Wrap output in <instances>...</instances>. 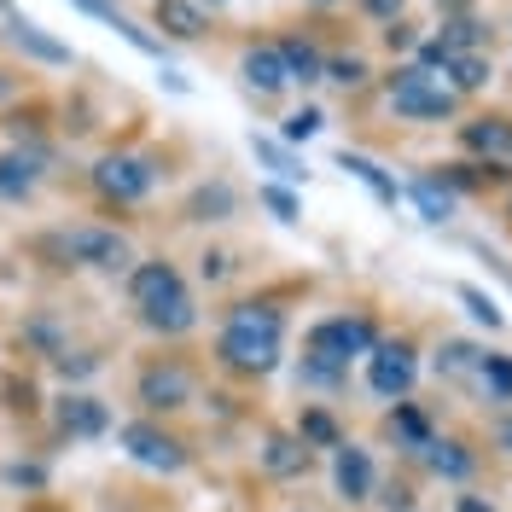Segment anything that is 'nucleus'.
Here are the masks:
<instances>
[{
    "label": "nucleus",
    "mask_w": 512,
    "mask_h": 512,
    "mask_svg": "<svg viewBox=\"0 0 512 512\" xmlns=\"http://www.w3.org/2000/svg\"><path fill=\"white\" fill-rule=\"evenodd\" d=\"M280 332H286V315L274 303H239L222 326V355L233 373H274L280 367Z\"/></svg>",
    "instance_id": "1"
},
{
    "label": "nucleus",
    "mask_w": 512,
    "mask_h": 512,
    "mask_svg": "<svg viewBox=\"0 0 512 512\" xmlns=\"http://www.w3.org/2000/svg\"><path fill=\"white\" fill-rule=\"evenodd\" d=\"M128 297H134L140 320L152 332H169V338L187 332L192 320H198V309H192V297H187V280L169 262H134L128 268Z\"/></svg>",
    "instance_id": "2"
},
{
    "label": "nucleus",
    "mask_w": 512,
    "mask_h": 512,
    "mask_svg": "<svg viewBox=\"0 0 512 512\" xmlns=\"http://www.w3.org/2000/svg\"><path fill=\"white\" fill-rule=\"evenodd\" d=\"M373 320H361V315H332V320H320L315 332H309V367H326V373H338L344 379V367H350L355 355H373Z\"/></svg>",
    "instance_id": "3"
},
{
    "label": "nucleus",
    "mask_w": 512,
    "mask_h": 512,
    "mask_svg": "<svg viewBox=\"0 0 512 512\" xmlns=\"http://www.w3.org/2000/svg\"><path fill=\"white\" fill-rule=\"evenodd\" d=\"M390 111L408 117V123H443L448 111H454V94L437 76H425L419 64H408V70L390 76Z\"/></svg>",
    "instance_id": "4"
},
{
    "label": "nucleus",
    "mask_w": 512,
    "mask_h": 512,
    "mask_svg": "<svg viewBox=\"0 0 512 512\" xmlns=\"http://www.w3.org/2000/svg\"><path fill=\"white\" fill-rule=\"evenodd\" d=\"M64 245V256L70 262H82V268H94V274H128L134 268V245H128L117 227H70L59 239Z\"/></svg>",
    "instance_id": "5"
},
{
    "label": "nucleus",
    "mask_w": 512,
    "mask_h": 512,
    "mask_svg": "<svg viewBox=\"0 0 512 512\" xmlns=\"http://www.w3.org/2000/svg\"><path fill=\"white\" fill-rule=\"evenodd\" d=\"M94 187L105 192V198H117V204H140L146 192L158 187V169L146 158H134V152H105V158L94 163Z\"/></svg>",
    "instance_id": "6"
},
{
    "label": "nucleus",
    "mask_w": 512,
    "mask_h": 512,
    "mask_svg": "<svg viewBox=\"0 0 512 512\" xmlns=\"http://www.w3.org/2000/svg\"><path fill=\"white\" fill-rule=\"evenodd\" d=\"M117 437H123L128 460H134V466H146V472H181V466H187V448L175 443L169 431H158V425H146V419H134V425H123Z\"/></svg>",
    "instance_id": "7"
},
{
    "label": "nucleus",
    "mask_w": 512,
    "mask_h": 512,
    "mask_svg": "<svg viewBox=\"0 0 512 512\" xmlns=\"http://www.w3.org/2000/svg\"><path fill=\"white\" fill-rule=\"evenodd\" d=\"M419 379V361L408 344H373V355H367V384L379 390V396H390V402H402L408 390H414Z\"/></svg>",
    "instance_id": "8"
},
{
    "label": "nucleus",
    "mask_w": 512,
    "mask_h": 512,
    "mask_svg": "<svg viewBox=\"0 0 512 512\" xmlns=\"http://www.w3.org/2000/svg\"><path fill=\"white\" fill-rule=\"evenodd\" d=\"M140 402L158 408V414L187 408L192 402V373L181 367V361H158V367H146V373H140Z\"/></svg>",
    "instance_id": "9"
},
{
    "label": "nucleus",
    "mask_w": 512,
    "mask_h": 512,
    "mask_svg": "<svg viewBox=\"0 0 512 512\" xmlns=\"http://www.w3.org/2000/svg\"><path fill=\"white\" fill-rule=\"evenodd\" d=\"M6 35H12V47L24 53V59L35 64H53V70H64V64H76V53H70V41H59V35H47L35 18H18L12 12V24H6Z\"/></svg>",
    "instance_id": "10"
},
{
    "label": "nucleus",
    "mask_w": 512,
    "mask_h": 512,
    "mask_svg": "<svg viewBox=\"0 0 512 512\" xmlns=\"http://www.w3.org/2000/svg\"><path fill=\"white\" fill-rule=\"evenodd\" d=\"M59 431L64 437H105L111 431V408L99 402V396H82V390H70V396H59Z\"/></svg>",
    "instance_id": "11"
},
{
    "label": "nucleus",
    "mask_w": 512,
    "mask_h": 512,
    "mask_svg": "<svg viewBox=\"0 0 512 512\" xmlns=\"http://www.w3.org/2000/svg\"><path fill=\"white\" fill-rule=\"evenodd\" d=\"M332 483H338L344 501H367L373 495V460H367V448H355V443L332 448Z\"/></svg>",
    "instance_id": "12"
},
{
    "label": "nucleus",
    "mask_w": 512,
    "mask_h": 512,
    "mask_svg": "<svg viewBox=\"0 0 512 512\" xmlns=\"http://www.w3.org/2000/svg\"><path fill=\"white\" fill-rule=\"evenodd\" d=\"M70 6H76V12H88V18H99V24H111V30L123 35L128 47H134V53H146V59H158V53H163V41H158V35H146V30H140V24L128 18V12L117 6V0H70Z\"/></svg>",
    "instance_id": "13"
},
{
    "label": "nucleus",
    "mask_w": 512,
    "mask_h": 512,
    "mask_svg": "<svg viewBox=\"0 0 512 512\" xmlns=\"http://www.w3.org/2000/svg\"><path fill=\"white\" fill-rule=\"evenodd\" d=\"M239 76H245V88H251V94H280V88H291L280 47H245V59H239Z\"/></svg>",
    "instance_id": "14"
},
{
    "label": "nucleus",
    "mask_w": 512,
    "mask_h": 512,
    "mask_svg": "<svg viewBox=\"0 0 512 512\" xmlns=\"http://www.w3.org/2000/svg\"><path fill=\"white\" fill-rule=\"evenodd\" d=\"M152 30H163L169 41H198L210 24H204V6H192V0H158L152 6Z\"/></svg>",
    "instance_id": "15"
},
{
    "label": "nucleus",
    "mask_w": 512,
    "mask_h": 512,
    "mask_svg": "<svg viewBox=\"0 0 512 512\" xmlns=\"http://www.w3.org/2000/svg\"><path fill=\"white\" fill-rule=\"evenodd\" d=\"M35 175H41V158H30V152H0V198H30Z\"/></svg>",
    "instance_id": "16"
},
{
    "label": "nucleus",
    "mask_w": 512,
    "mask_h": 512,
    "mask_svg": "<svg viewBox=\"0 0 512 512\" xmlns=\"http://www.w3.org/2000/svg\"><path fill=\"white\" fill-rule=\"evenodd\" d=\"M274 47H280V59H286V76H291V82H320L326 59H320L315 41H303V35H286V41H274Z\"/></svg>",
    "instance_id": "17"
},
{
    "label": "nucleus",
    "mask_w": 512,
    "mask_h": 512,
    "mask_svg": "<svg viewBox=\"0 0 512 512\" xmlns=\"http://www.w3.org/2000/svg\"><path fill=\"white\" fill-rule=\"evenodd\" d=\"M338 169H344V175H355V181H361V187L373 192V198H379V204H396V181H390V175H384L379 163L373 158H361V152H338Z\"/></svg>",
    "instance_id": "18"
},
{
    "label": "nucleus",
    "mask_w": 512,
    "mask_h": 512,
    "mask_svg": "<svg viewBox=\"0 0 512 512\" xmlns=\"http://www.w3.org/2000/svg\"><path fill=\"white\" fill-rule=\"evenodd\" d=\"M251 158H256V163H268L280 181H303V175H309V163L297 158L286 140H262V134H251Z\"/></svg>",
    "instance_id": "19"
},
{
    "label": "nucleus",
    "mask_w": 512,
    "mask_h": 512,
    "mask_svg": "<svg viewBox=\"0 0 512 512\" xmlns=\"http://www.w3.org/2000/svg\"><path fill=\"white\" fill-rule=\"evenodd\" d=\"M460 140H466L472 152L507 158V152H512V123H501V117H478V123H466V128H460Z\"/></svg>",
    "instance_id": "20"
},
{
    "label": "nucleus",
    "mask_w": 512,
    "mask_h": 512,
    "mask_svg": "<svg viewBox=\"0 0 512 512\" xmlns=\"http://www.w3.org/2000/svg\"><path fill=\"white\" fill-rule=\"evenodd\" d=\"M262 466L274 478H297V472H309V448L297 443V437H268L262 443Z\"/></svg>",
    "instance_id": "21"
},
{
    "label": "nucleus",
    "mask_w": 512,
    "mask_h": 512,
    "mask_svg": "<svg viewBox=\"0 0 512 512\" xmlns=\"http://www.w3.org/2000/svg\"><path fill=\"white\" fill-rule=\"evenodd\" d=\"M443 76H448V94H478V88H489V59L483 53H454L443 64Z\"/></svg>",
    "instance_id": "22"
},
{
    "label": "nucleus",
    "mask_w": 512,
    "mask_h": 512,
    "mask_svg": "<svg viewBox=\"0 0 512 512\" xmlns=\"http://www.w3.org/2000/svg\"><path fill=\"white\" fill-rule=\"evenodd\" d=\"M233 204H239L233 187H227V181H210V187H198L187 198V216H192V222H227V216H233Z\"/></svg>",
    "instance_id": "23"
},
{
    "label": "nucleus",
    "mask_w": 512,
    "mask_h": 512,
    "mask_svg": "<svg viewBox=\"0 0 512 512\" xmlns=\"http://www.w3.org/2000/svg\"><path fill=\"white\" fill-rule=\"evenodd\" d=\"M408 198L419 204V216H425V222H448V216H454V192H448L437 175H419L414 187H408Z\"/></svg>",
    "instance_id": "24"
},
{
    "label": "nucleus",
    "mask_w": 512,
    "mask_h": 512,
    "mask_svg": "<svg viewBox=\"0 0 512 512\" xmlns=\"http://www.w3.org/2000/svg\"><path fill=\"white\" fill-rule=\"evenodd\" d=\"M431 41L443 47L448 59H454V53H478L483 47V24L472 18V12H466V18H443V30L431 35Z\"/></svg>",
    "instance_id": "25"
},
{
    "label": "nucleus",
    "mask_w": 512,
    "mask_h": 512,
    "mask_svg": "<svg viewBox=\"0 0 512 512\" xmlns=\"http://www.w3.org/2000/svg\"><path fill=\"white\" fill-rule=\"evenodd\" d=\"M297 443L303 448H338L344 437H338V419L326 414V408H303V419H297Z\"/></svg>",
    "instance_id": "26"
},
{
    "label": "nucleus",
    "mask_w": 512,
    "mask_h": 512,
    "mask_svg": "<svg viewBox=\"0 0 512 512\" xmlns=\"http://www.w3.org/2000/svg\"><path fill=\"white\" fill-rule=\"evenodd\" d=\"M425 460H431V472H443V478H466V472H472V454L460 443H437V437L425 443Z\"/></svg>",
    "instance_id": "27"
},
{
    "label": "nucleus",
    "mask_w": 512,
    "mask_h": 512,
    "mask_svg": "<svg viewBox=\"0 0 512 512\" xmlns=\"http://www.w3.org/2000/svg\"><path fill=\"white\" fill-rule=\"evenodd\" d=\"M373 70H367V59L361 53H338V59H326V70H320V82H338V88H361Z\"/></svg>",
    "instance_id": "28"
},
{
    "label": "nucleus",
    "mask_w": 512,
    "mask_h": 512,
    "mask_svg": "<svg viewBox=\"0 0 512 512\" xmlns=\"http://www.w3.org/2000/svg\"><path fill=\"white\" fill-rule=\"evenodd\" d=\"M478 367H483V355L472 350V344H448V350L437 355V373H443V379H478Z\"/></svg>",
    "instance_id": "29"
},
{
    "label": "nucleus",
    "mask_w": 512,
    "mask_h": 512,
    "mask_svg": "<svg viewBox=\"0 0 512 512\" xmlns=\"http://www.w3.org/2000/svg\"><path fill=\"white\" fill-rule=\"evenodd\" d=\"M320 128H326V111H320V105H297L280 134H286V146H297V140H309V134H320Z\"/></svg>",
    "instance_id": "30"
},
{
    "label": "nucleus",
    "mask_w": 512,
    "mask_h": 512,
    "mask_svg": "<svg viewBox=\"0 0 512 512\" xmlns=\"http://www.w3.org/2000/svg\"><path fill=\"white\" fill-rule=\"evenodd\" d=\"M390 425H396V437H402L408 448L431 443V425H425V414H419V408H402V402H396V419H390Z\"/></svg>",
    "instance_id": "31"
},
{
    "label": "nucleus",
    "mask_w": 512,
    "mask_h": 512,
    "mask_svg": "<svg viewBox=\"0 0 512 512\" xmlns=\"http://www.w3.org/2000/svg\"><path fill=\"white\" fill-rule=\"evenodd\" d=\"M478 384L489 390V396H512V361H501V355H483Z\"/></svg>",
    "instance_id": "32"
},
{
    "label": "nucleus",
    "mask_w": 512,
    "mask_h": 512,
    "mask_svg": "<svg viewBox=\"0 0 512 512\" xmlns=\"http://www.w3.org/2000/svg\"><path fill=\"white\" fill-rule=\"evenodd\" d=\"M460 303H466V309H472V320H483V326H489V332H501V309H495V297H483L478 286H460Z\"/></svg>",
    "instance_id": "33"
},
{
    "label": "nucleus",
    "mask_w": 512,
    "mask_h": 512,
    "mask_svg": "<svg viewBox=\"0 0 512 512\" xmlns=\"http://www.w3.org/2000/svg\"><path fill=\"white\" fill-rule=\"evenodd\" d=\"M262 204L274 210V222H297V210H303V204H297V192H291V187H262Z\"/></svg>",
    "instance_id": "34"
},
{
    "label": "nucleus",
    "mask_w": 512,
    "mask_h": 512,
    "mask_svg": "<svg viewBox=\"0 0 512 512\" xmlns=\"http://www.w3.org/2000/svg\"><path fill=\"white\" fill-rule=\"evenodd\" d=\"M6 483H12V489H41L47 472H41V466H24V460H12V466H6Z\"/></svg>",
    "instance_id": "35"
},
{
    "label": "nucleus",
    "mask_w": 512,
    "mask_h": 512,
    "mask_svg": "<svg viewBox=\"0 0 512 512\" xmlns=\"http://www.w3.org/2000/svg\"><path fill=\"white\" fill-rule=\"evenodd\" d=\"M355 6H361V12H367V18H379V24H396V18H402V6H408V0H355Z\"/></svg>",
    "instance_id": "36"
},
{
    "label": "nucleus",
    "mask_w": 512,
    "mask_h": 512,
    "mask_svg": "<svg viewBox=\"0 0 512 512\" xmlns=\"http://www.w3.org/2000/svg\"><path fill=\"white\" fill-rule=\"evenodd\" d=\"M384 41H390V53H408V47H419L414 24H402V18H396V24H390V30H384Z\"/></svg>",
    "instance_id": "37"
},
{
    "label": "nucleus",
    "mask_w": 512,
    "mask_h": 512,
    "mask_svg": "<svg viewBox=\"0 0 512 512\" xmlns=\"http://www.w3.org/2000/svg\"><path fill=\"white\" fill-rule=\"evenodd\" d=\"M454 512H495V507H489V501H478V495H460V501H454Z\"/></svg>",
    "instance_id": "38"
},
{
    "label": "nucleus",
    "mask_w": 512,
    "mask_h": 512,
    "mask_svg": "<svg viewBox=\"0 0 512 512\" xmlns=\"http://www.w3.org/2000/svg\"><path fill=\"white\" fill-rule=\"evenodd\" d=\"M204 274H210V280H222V274H227V256H222V251L204 256Z\"/></svg>",
    "instance_id": "39"
},
{
    "label": "nucleus",
    "mask_w": 512,
    "mask_h": 512,
    "mask_svg": "<svg viewBox=\"0 0 512 512\" xmlns=\"http://www.w3.org/2000/svg\"><path fill=\"white\" fill-rule=\"evenodd\" d=\"M501 443H507V448H512V419H507V425H501Z\"/></svg>",
    "instance_id": "40"
},
{
    "label": "nucleus",
    "mask_w": 512,
    "mask_h": 512,
    "mask_svg": "<svg viewBox=\"0 0 512 512\" xmlns=\"http://www.w3.org/2000/svg\"><path fill=\"white\" fill-rule=\"evenodd\" d=\"M192 6H227V0H192Z\"/></svg>",
    "instance_id": "41"
},
{
    "label": "nucleus",
    "mask_w": 512,
    "mask_h": 512,
    "mask_svg": "<svg viewBox=\"0 0 512 512\" xmlns=\"http://www.w3.org/2000/svg\"><path fill=\"white\" fill-rule=\"evenodd\" d=\"M315 6H338V0H315Z\"/></svg>",
    "instance_id": "42"
}]
</instances>
